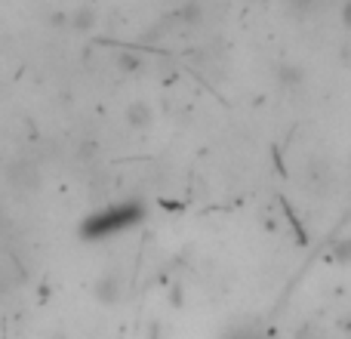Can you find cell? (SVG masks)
I'll return each instance as SVG.
<instances>
[{
	"label": "cell",
	"instance_id": "1",
	"mask_svg": "<svg viewBox=\"0 0 351 339\" xmlns=\"http://www.w3.org/2000/svg\"><path fill=\"white\" fill-rule=\"evenodd\" d=\"M139 219H142V207L133 204V200H127V204H111V207H105V210L93 213L90 219H84L80 235H84L86 241H102V237H114V235H121V231L133 229Z\"/></svg>",
	"mask_w": 351,
	"mask_h": 339
},
{
	"label": "cell",
	"instance_id": "2",
	"mask_svg": "<svg viewBox=\"0 0 351 339\" xmlns=\"http://www.w3.org/2000/svg\"><path fill=\"white\" fill-rule=\"evenodd\" d=\"M293 339H324V330L317 327V324H299L296 334H293Z\"/></svg>",
	"mask_w": 351,
	"mask_h": 339
},
{
	"label": "cell",
	"instance_id": "3",
	"mask_svg": "<svg viewBox=\"0 0 351 339\" xmlns=\"http://www.w3.org/2000/svg\"><path fill=\"white\" fill-rule=\"evenodd\" d=\"M333 259H336V262H351V237L339 244V250L333 253Z\"/></svg>",
	"mask_w": 351,
	"mask_h": 339
}]
</instances>
